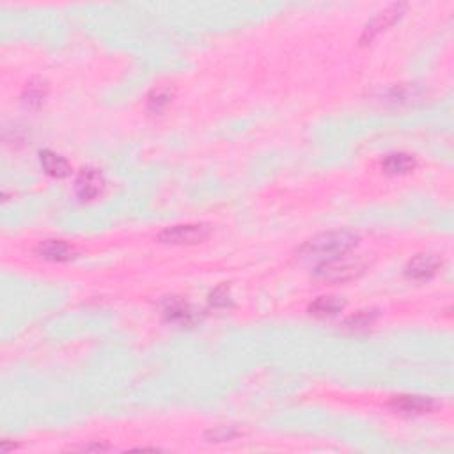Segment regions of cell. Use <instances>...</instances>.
Masks as SVG:
<instances>
[{
  "mask_svg": "<svg viewBox=\"0 0 454 454\" xmlns=\"http://www.w3.org/2000/svg\"><path fill=\"white\" fill-rule=\"evenodd\" d=\"M358 238L357 234L348 231H330L321 232V234L314 236V238L307 239L304 243L300 254L304 256H316L325 257V259H332V257L346 256L355 245H357Z\"/></svg>",
  "mask_w": 454,
  "mask_h": 454,
  "instance_id": "1",
  "label": "cell"
},
{
  "mask_svg": "<svg viewBox=\"0 0 454 454\" xmlns=\"http://www.w3.org/2000/svg\"><path fill=\"white\" fill-rule=\"evenodd\" d=\"M362 264L346 256L332 257L316 267L314 275L326 282H346L361 275Z\"/></svg>",
  "mask_w": 454,
  "mask_h": 454,
  "instance_id": "2",
  "label": "cell"
},
{
  "mask_svg": "<svg viewBox=\"0 0 454 454\" xmlns=\"http://www.w3.org/2000/svg\"><path fill=\"white\" fill-rule=\"evenodd\" d=\"M210 236V227L202 224H187L163 229L158 234V242L167 245H195L205 242Z\"/></svg>",
  "mask_w": 454,
  "mask_h": 454,
  "instance_id": "3",
  "label": "cell"
},
{
  "mask_svg": "<svg viewBox=\"0 0 454 454\" xmlns=\"http://www.w3.org/2000/svg\"><path fill=\"white\" fill-rule=\"evenodd\" d=\"M105 181L96 169H82L75 183V192L82 201H93L103 192Z\"/></svg>",
  "mask_w": 454,
  "mask_h": 454,
  "instance_id": "4",
  "label": "cell"
},
{
  "mask_svg": "<svg viewBox=\"0 0 454 454\" xmlns=\"http://www.w3.org/2000/svg\"><path fill=\"white\" fill-rule=\"evenodd\" d=\"M162 316L165 318V321L177 323V325H192L195 321L194 309L176 296H170L163 302Z\"/></svg>",
  "mask_w": 454,
  "mask_h": 454,
  "instance_id": "5",
  "label": "cell"
},
{
  "mask_svg": "<svg viewBox=\"0 0 454 454\" xmlns=\"http://www.w3.org/2000/svg\"><path fill=\"white\" fill-rule=\"evenodd\" d=\"M440 268V261L431 254H419L406 264V275L416 281H426L431 279Z\"/></svg>",
  "mask_w": 454,
  "mask_h": 454,
  "instance_id": "6",
  "label": "cell"
},
{
  "mask_svg": "<svg viewBox=\"0 0 454 454\" xmlns=\"http://www.w3.org/2000/svg\"><path fill=\"white\" fill-rule=\"evenodd\" d=\"M403 7H405L403 4H392V6L387 7V9L381 11L378 16H376L375 20H373L371 24H369L368 27H366V31H364V34H362L361 41L362 43L371 41V39L375 38V36L378 34V32L385 31V29H387L388 25L394 24V21L398 20L399 16H401Z\"/></svg>",
  "mask_w": 454,
  "mask_h": 454,
  "instance_id": "7",
  "label": "cell"
},
{
  "mask_svg": "<svg viewBox=\"0 0 454 454\" xmlns=\"http://www.w3.org/2000/svg\"><path fill=\"white\" fill-rule=\"evenodd\" d=\"M38 254L43 259L64 263V261H70L73 257V249L63 239H46V242L39 243Z\"/></svg>",
  "mask_w": 454,
  "mask_h": 454,
  "instance_id": "8",
  "label": "cell"
},
{
  "mask_svg": "<svg viewBox=\"0 0 454 454\" xmlns=\"http://www.w3.org/2000/svg\"><path fill=\"white\" fill-rule=\"evenodd\" d=\"M39 162H41V167L45 169L46 174L53 177H66L71 174V165L64 156L57 155L53 151H41L39 153Z\"/></svg>",
  "mask_w": 454,
  "mask_h": 454,
  "instance_id": "9",
  "label": "cell"
},
{
  "mask_svg": "<svg viewBox=\"0 0 454 454\" xmlns=\"http://www.w3.org/2000/svg\"><path fill=\"white\" fill-rule=\"evenodd\" d=\"M392 406L406 413H424L431 412L435 403L431 398H423V396H398L392 399Z\"/></svg>",
  "mask_w": 454,
  "mask_h": 454,
  "instance_id": "10",
  "label": "cell"
},
{
  "mask_svg": "<svg viewBox=\"0 0 454 454\" xmlns=\"http://www.w3.org/2000/svg\"><path fill=\"white\" fill-rule=\"evenodd\" d=\"M344 300L339 296H319L314 302L309 305V312L312 316H319V318H325V316H336L337 312H341L344 309Z\"/></svg>",
  "mask_w": 454,
  "mask_h": 454,
  "instance_id": "11",
  "label": "cell"
},
{
  "mask_svg": "<svg viewBox=\"0 0 454 454\" xmlns=\"http://www.w3.org/2000/svg\"><path fill=\"white\" fill-rule=\"evenodd\" d=\"M413 167H416V160L406 153H394L383 160V169L391 174H406L413 170Z\"/></svg>",
  "mask_w": 454,
  "mask_h": 454,
  "instance_id": "12",
  "label": "cell"
},
{
  "mask_svg": "<svg viewBox=\"0 0 454 454\" xmlns=\"http://www.w3.org/2000/svg\"><path fill=\"white\" fill-rule=\"evenodd\" d=\"M172 101V93L169 89H153L148 96V108L153 112H160Z\"/></svg>",
  "mask_w": 454,
  "mask_h": 454,
  "instance_id": "13",
  "label": "cell"
},
{
  "mask_svg": "<svg viewBox=\"0 0 454 454\" xmlns=\"http://www.w3.org/2000/svg\"><path fill=\"white\" fill-rule=\"evenodd\" d=\"M376 314H378L376 311H358L357 314L346 318L344 325L350 326V329H364V326H368L369 323H373V319L376 318Z\"/></svg>",
  "mask_w": 454,
  "mask_h": 454,
  "instance_id": "14",
  "label": "cell"
},
{
  "mask_svg": "<svg viewBox=\"0 0 454 454\" xmlns=\"http://www.w3.org/2000/svg\"><path fill=\"white\" fill-rule=\"evenodd\" d=\"M239 431L236 430L234 426H219L215 430L208 431L206 433V438L210 442H226V440H232L234 437H238Z\"/></svg>",
  "mask_w": 454,
  "mask_h": 454,
  "instance_id": "15",
  "label": "cell"
},
{
  "mask_svg": "<svg viewBox=\"0 0 454 454\" xmlns=\"http://www.w3.org/2000/svg\"><path fill=\"white\" fill-rule=\"evenodd\" d=\"M45 94H46V89L45 86H43L41 80H38V82H31L27 86V89H25V101H29L31 105L41 103Z\"/></svg>",
  "mask_w": 454,
  "mask_h": 454,
  "instance_id": "16",
  "label": "cell"
},
{
  "mask_svg": "<svg viewBox=\"0 0 454 454\" xmlns=\"http://www.w3.org/2000/svg\"><path fill=\"white\" fill-rule=\"evenodd\" d=\"M210 304L215 305V307H227L231 304V295H229V288L226 284L213 289V293L210 295Z\"/></svg>",
  "mask_w": 454,
  "mask_h": 454,
  "instance_id": "17",
  "label": "cell"
}]
</instances>
